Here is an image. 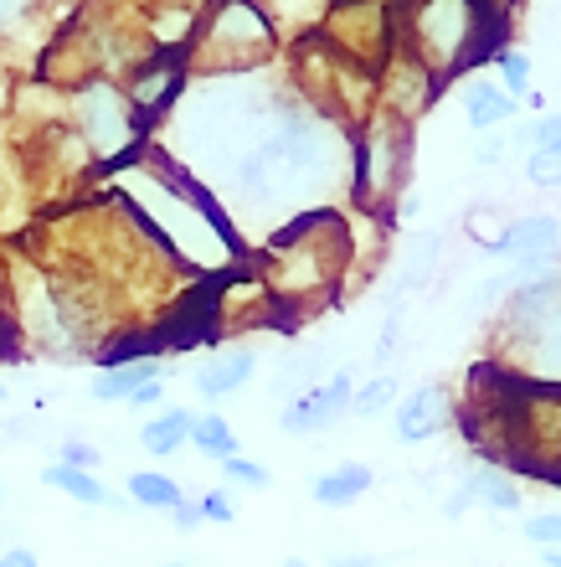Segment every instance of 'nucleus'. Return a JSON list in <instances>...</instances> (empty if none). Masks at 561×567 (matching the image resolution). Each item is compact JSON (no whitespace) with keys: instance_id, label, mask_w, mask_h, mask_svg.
Here are the masks:
<instances>
[{"instance_id":"obj_6","label":"nucleus","mask_w":561,"mask_h":567,"mask_svg":"<svg viewBox=\"0 0 561 567\" xmlns=\"http://www.w3.org/2000/svg\"><path fill=\"white\" fill-rule=\"evenodd\" d=\"M118 89H124V99L134 104L145 135L155 140L160 124L170 120V109L180 104V93L191 89V62H186V52H145L129 73L118 78Z\"/></svg>"},{"instance_id":"obj_35","label":"nucleus","mask_w":561,"mask_h":567,"mask_svg":"<svg viewBox=\"0 0 561 567\" xmlns=\"http://www.w3.org/2000/svg\"><path fill=\"white\" fill-rule=\"evenodd\" d=\"M0 567H42L31 547H11V553H0Z\"/></svg>"},{"instance_id":"obj_32","label":"nucleus","mask_w":561,"mask_h":567,"mask_svg":"<svg viewBox=\"0 0 561 567\" xmlns=\"http://www.w3.org/2000/svg\"><path fill=\"white\" fill-rule=\"evenodd\" d=\"M170 522H176V532H196V526H201V506H196V501H180V506L170 511Z\"/></svg>"},{"instance_id":"obj_13","label":"nucleus","mask_w":561,"mask_h":567,"mask_svg":"<svg viewBox=\"0 0 561 567\" xmlns=\"http://www.w3.org/2000/svg\"><path fill=\"white\" fill-rule=\"evenodd\" d=\"M371 485H376V470H371L366 460H340L335 470H325V475H314L310 495H314V506H325V511H345V506H355V501H366Z\"/></svg>"},{"instance_id":"obj_38","label":"nucleus","mask_w":561,"mask_h":567,"mask_svg":"<svg viewBox=\"0 0 561 567\" xmlns=\"http://www.w3.org/2000/svg\"><path fill=\"white\" fill-rule=\"evenodd\" d=\"M489 6H500V11H510V6H516V0H489Z\"/></svg>"},{"instance_id":"obj_18","label":"nucleus","mask_w":561,"mask_h":567,"mask_svg":"<svg viewBox=\"0 0 561 567\" xmlns=\"http://www.w3.org/2000/svg\"><path fill=\"white\" fill-rule=\"evenodd\" d=\"M444 264V233H417L407 243V254H402V274H397V295H417V289H428V279L438 274Z\"/></svg>"},{"instance_id":"obj_11","label":"nucleus","mask_w":561,"mask_h":567,"mask_svg":"<svg viewBox=\"0 0 561 567\" xmlns=\"http://www.w3.org/2000/svg\"><path fill=\"white\" fill-rule=\"evenodd\" d=\"M458 109H464V124L474 135H495V130H510L520 114V104L485 73H464L458 78Z\"/></svg>"},{"instance_id":"obj_25","label":"nucleus","mask_w":561,"mask_h":567,"mask_svg":"<svg viewBox=\"0 0 561 567\" xmlns=\"http://www.w3.org/2000/svg\"><path fill=\"white\" fill-rule=\"evenodd\" d=\"M222 475H227V485H242V491H268V485H273L263 464L248 460V454H232V460H222Z\"/></svg>"},{"instance_id":"obj_23","label":"nucleus","mask_w":561,"mask_h":567,"mask_svg":"<svg viewBox=\"0 0 561 567\" xmlns=\"http://www.w3.org/2000/svg\"><path fill=\"white\" fill-rule=\"evenodd\" d=\"M510 145L516 150H561V109H547V114H536L531 124L510 130Z\"/></svg>"},{"instance_id":"obj_3","label":"nucleus","mask_w":561,"mask_h":567,"mask_svg":"<svg viewBox=\"0 0 561 567\" xmlns=\"http://www.w3.org/2000/svg\"><path fill=\"white\" fill-rule=\"evenodd\" d=\"M489 367L531 388H561V274L505 295L489 330Z\"/></svg>"},{"instance_id":"obj_40","label":"nucleus","mask_w":561,"mask_h":567,"mask_svg":"<svg viewBox=\"0 0 561 567\" xmlns=\"http://www.w3.org/2000/svg\"><path fill=\"white\" fill-rule=\"evenodd\" d=\"M541 567H557V563H541Z\"/></svg>"},{"instance_id":"obj_19","label":"nucleus","mask_w":561,"mask_h":567,"mask_svg":"<svg viewBox=\"0 0 561 567\" xmlns=\"http://www.w3.org/2000/svg\"><path fill=\"white\" fill-rule=\"evenodd\" d=\"M124 501L139 511H170L186 501V491H180V480H170L165 470H134L129 480H124Z\"/></svg>"},{"instance_id":"obj_36","label":"nucleus","mask_w":561,"mask_h":567,"mask_svg":"<svg viewBox=\"0 0 561 567\" xmlns=\"http://www.w3.org/2000/svg\"><path fill=\"white\" fill-rule=\"evenodd\" d=\"M149 567H186V557H170V563H149Z\"/></svg>"},{"instance_id":"obj_15","label":"nucleus","mask_w":561,"mask_h":567,"mask_svg":"<svg viewBox=\"0 0 561 567\" xmlns=\"http://www.w3.org/2000/svg\"><path fill=\"white\" fill-rule=\"evenodd\" d=\"M42 485H46V491H58V495H67V501H77V506H93V511H104V506L108 511H124V506H129V501L108 491L93 470H73V464H58V460L42 470Z\"/></svg>"},{"instance_id":"obj_30","label":"nucleus","mask_w":561,"mask_h":567,"mask_svg":"<svg viewBox=\"0 0 561 567\" xmlns=\"http://www.w3.org/2000/svg\"><path fill=\"white\" fill-rule=\"evenodd\" d=\"M510 130H495V135L479 140V150H474V165H485V171H495V165H505V155H510Z\"/></svg>"},{"instance_id":"obj_1","label":"nucleus","mask_w":561,"mask_h":567,"mask_svg":"<svg viewBox=\"0 0 561 567\" xmlns=\"http://www.w3.org/2000/svg\"><path fill=\"white\" fill-rule=\"evenodd\" d=\"M355 254V227L340 207L304 212L294 223L268 233L258 254V284L273 299V315H283V330H294L310 310H320L340 289Z\"/></svg>"},{"instance_id":"obj_2","label":"nucleus","mask_w":561,"mask_h":567,"mask_svg":"<svg viewBox=\"0 0 561 567\" xmlns=\"http://www.w3.org/2000/svg\"><path fill=\"white\" fill-rule=\"evenodd\" d=\"M510 11L489 0H402L397 11V47L417 58L438 83L474 73L505 47Z\"/></svg>"},{"instance_id":"obj_31","label":"nucleus","mask_w":561,"mask_h":567,"mask_svg":"<svg viewBox=\"0 0 561 567\" xmlns=\"http://www.w3.org/2000/svg\"><path fill=\"white\" fill-rule=\"evenodd\" d=\"M160 403H165V377H155V382H145V388H134L129 398H124L129 413H160Z\"/></svg>"},{"instance_id":"obj_33","label":"nucleus","mask_w":561,"mask_h":567,"mask_svg":"<svg viewBox=\"0 0 561 567\" xmlns=\"http://www.w3.org/2000/svg\"><path fill=\"white\" fill-rule=\"evenodd\" d=\"M15 346V330H11V310H6V284H0V361L11 357Z\"/></svg>"},{"instance_id":"obj_10","label":"nucleus","mask_w":561,"mask_h":567,"mask_svg":"<svg viewBox=\"0 0 561 567\" xmlns=\"http://www.w3.org/2000/svg\"><path fill=\"white\" fill-rule=\"evenodd\" d=\"M489 258H505V264H516V258H551L561 254V217L557 212H526L516 223H505L495 238H479Z\"/></svg>"},{"instance_id":"obj_34","label":"nucleus","mask_w":561,"mask_h":567,"mask_svg":"<svg viewBox=\"0 0 561 567\" xmlns=\"http://www.w3.org/2000/svg\"><path fill=\"white\" fill-rule=\"evenodd\" d=\"M325 567H382V557L376 553H335Z\"/></svg>"},{"instance_id":"obj_29","label":"nucleus","mask_w":561,"mask_h":567,"mask_svg":"<svg viewBox=\"0 0 561 567\" xmlns=\"http://www.w3.org/2000/svg\"><path fill=\"white\" fill-rule=\"evenodd\" d=\"M397 341H402V305L386 315L382 330H376V351H371V357H376V372H386V367H392V351H397Z\"/></svg>"},{"instance_id":"obj_12","label":"nucleus","mask_w":561,"mask_h":567,"mask_svg":"<svg viewBox=\"0 0 561 567\" xmlns=\"http://www.w3.org/2000/svg\"><path fill=\"white\" fill-rule=\"evenodd\" d=\"M252 372H258V357H252L248 346H222V351H211L191 372V388L201 392L207 403H217V398H232V392L248 388Z\"/></svg>"},{"instance_id":"obj_22","label":"nucleus","mask_w":561,"mask_h":567,"mask_svg":"<svg viewBox=\"0 0 561 567\" xmlns=\"http://www.w3.org/2000/svg\"><path fill=\"white\" fill-rule=\"evenodd\" d=\"M489 62H495V83H500V89H505V93H510V99H516V104H520V99L531 93V68H536V62H531V52H526V47H510V42H505V47H500V52H495V58H489Z\"/></svg>"},{"instance_id":"obj_17","label":"nucleus","mask_w":561,"mask_h":567,"mask_svg":"<svg viewBox=\"0 0 561 567\" xmlns=\"http://www.w3.org/2000/svg\"><path fill=\"white\" fill-rule=\"evenodd\" d=\"M191 423L196 413L191 408H160V413H149L145 429H139V449H145L149 460H170V454H180V449L191 444Z\"/></svg>"},{"instance_id":"obj_28","label":"nucleus","mask_w":561,"mask_h":567,"mask_svg":"<svg viewBox=\"0 0 561 567\" xmlns=\"http://www.w3.org/2000/svg\"><path fill=\"white\" fill-rule=\"evenodd\" d=\"M58 464H73V470H98V464H104V449L89 444V439H62V444H58Z\"/></svg>"},{"instance_id":"obj_27","label":"nucleus","mask_w":561,"mask_h":567,"mask_svg":"<svg viewBox=\"0 0 561 567\" xmlns=\"http://www.w3.org/2000/svg\"><path fill=\"white\" fill-rule=\"evenodd\" d=\"M196 506H201V522H217V526H232L237 522V501H232V491H227V485H211Z\"/></svg>"},{"instance_id":"obj_26","label":"nucleus","mask_w":561,"mask_h":567,"mask_svg":"<svg viewBox=\"0 0 561 567\" xmlns=\"http://www.w3.org/2000/svg\"><path fill=\"white\" fill-rule=\"evenodd\" d=\"M520 537L531 542V547H561V511H541V516H531V522L520 526Z\"/></svg>"},{"instance_id":"obj_37","label":"nucleus","mask_w":561,"mask_h":567,"mask_svg":"<svg viewBox=\"0 0 561 567\" xmlns=\"http://www.w3.org/2000/svg\"><path fill=\"white\" fill-rule=\"evenodd\" d=\"M283 567H310V563L304 557H283Z\"/></svg>"},{"instance_id":"obj_9","label":"nucleus","mask_w":561,"mask_h":567,"mask_svg":"<svg viewBox=\"0 0 561 567\" xmlns=\"http://www.w3.org/2000/svg\"><path fill=\"white\" fill-rule=\"evenodd\" d=\"M458 403L448 398L444 382H417L407 398H397L392 408V423H397V444H428L438 433L454 429Z\"/></svg>"},{"instance_id":"obj_24","label":"nucleus","mask_w":561,"mask_h":567,"mask_svg":"<svg viewBox=\"0 0 561 567\" xmlns=\"http://www.w3.org/2000/svg\"><path fill=\"white\" fill-rule=\"evenodd\" d=\"M526 181L557 192L561 186V150H526Z\"/></svg>"},{"instance_id":"obj_20","label":"nucleus","mask_w":561,"mask_h":567,"mask_svg":"<svg viewBox=\"0 0 561 567\" xmlns=\"http://www.w3.org/2000/svg\"><path fill=\"white\" fill-rule=\"evenodd\" d=\"M191 444H196V454H207V460H217V464L242 454V439H237V429L222 419V413H196Z\"/></svg>"},{"instance_id":"obj_7","label":"nucleus","mask_w":561,"mask_h":567,"mask_svg":"<svg viewBox=\"0 0 561 567\" xmlns=\"http://www.w3.org/2000/svg\"><path fill=\"white\" fill-rule=\"evenodd\" d=\"M58 0H0V68L46 58V47L58 42Z\"/></svg>"},{"instance_id":"obj_21","label":"nucleus","mask_w":561,"mask_h":567,"mask_svg":"<svg viewBox=\"0 0 561 567\" xmlns=\"http://www.w3.org/2000/svg\"><path fill=\"white\" fill-rule=\"evenodd\" d=\"M397 377L392 372H376V377H366L361 388L351 392V419L355 423H371V419H386L392 408H397Z\"/></svg>"},{"instance_id":"obj_8","label":"nucleus","mask_w":561,"mask_h":567,"mask_svg":"<svg viewBox=\"0 0 561 567\" xmlns=\"http://www.w3.org/2000/svg\"><path fill=\"white\" fill-rule=\"evenodd\" d=\"M351 372H330L325 382H314L310 392H299L279 408V429L283 433H325L340 419H351Z\"/></svg>"},{"instance_id":"obj_39","label":"nucleus","mask_w":561,"mask_h":567,"mask_svg":"<svg viewBox=\"0 0 561 567\" xmlns=\"http://www.w3.org/2000/svg\"><path fill=\"white\" fill-rule=\"evenodd\" d=\"M0 403H6V377H0Z\"/></svg>"},{"instance_id":"obj_16","label":"nucleus","mask_w":561,"mask_h":567,"mask_svg":"<svg viewBox=\"0 0 561 567\" xmlns=\"http://www.w3.org/2000/svg\"><path fill=\"white\" fill-rule=\"evenodd\" d=\"M155 377H170V367H165L160 357L118 361V367H104V372H93L89 392H93V403H124L134 388H145V382H155Z\"/></svg>"},{"instance_id":"obj_4","label":"nucleus","mask_w":561,"mask_h":567,"mask_svg":"<svg viewBox=\"0 0 561 567\" xmlns=\"http://www.w3.org/2000/svg\"><path fill=\"white\" fill-rule=\"evenodd\" d=\"M283 52V31L258 0H207L191 31L186 62L191 78H237L263 73Z\"/></svg>"},{"instance_id":"obj_14","label":"nucleus","mask_w":561,"mask_h":567,"mask_svg":"<svg viewBox=\"0 0 561 567\" xmlns=\"http://www.w3.org/2000/svg\"><path fill=\"white\" fill-rule=\"evenodd\" d=\"M458 491L469 495L474 506H485V511H500V516H510V511H520V501H526V491L516 485V475L505 470V464H474L469 475L458 480Z\"/></svg>"},{"instance_id":"obj_5","label":"nucleus","mask_w":561,"mask_h":567,"mask_svg":"<svg viewBox=\"0 0 561 567\" xmlns=\"http://www.w3.org/2000/svg\"><path fill=\"white\" fill-rule=\"evenodd\" d=\"M407 165H413V124H402L386 109H371L361 124H351V181L345 196L355 212L386 217L392 196L407 186Z\"/></svg>"}]
</instances>
